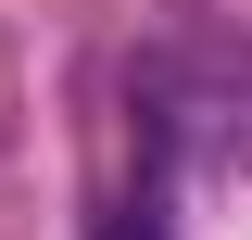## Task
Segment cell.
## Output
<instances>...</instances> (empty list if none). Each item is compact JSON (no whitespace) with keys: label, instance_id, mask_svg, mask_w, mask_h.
Here are the masks:
<instances>
[]
</instances>
